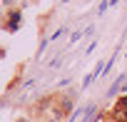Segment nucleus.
I'll return each instance as SVG.
<instances>
[{"mask_svg": "<svg viewBox=\"0 0 127 122\" xmlns=\"http://www.w3.org/2000/svg\"><path fill=\"white\" fill-rule=\"evenodd\" d=\"M115 120L117 122H127V97H120L117 102H115Z\"/></svg>", "mask_w": 127, "mask_h": 122, "instance_id": "1", "label": "nucleus"}, {"mask_svg": "<svg viewBox=\"0 0 127 122\" xmlns=\"http://www.w3.org/2000/svg\"><path fill=\"white\" fill-rule=\"evenodd\" d=\"M18 23H20V13H13L8 20V30H18Z\"/></svg>", "mask_w": 127, "mask_h": 122, "instance_id": "2", "label": "nucleus"}]
</instances>
